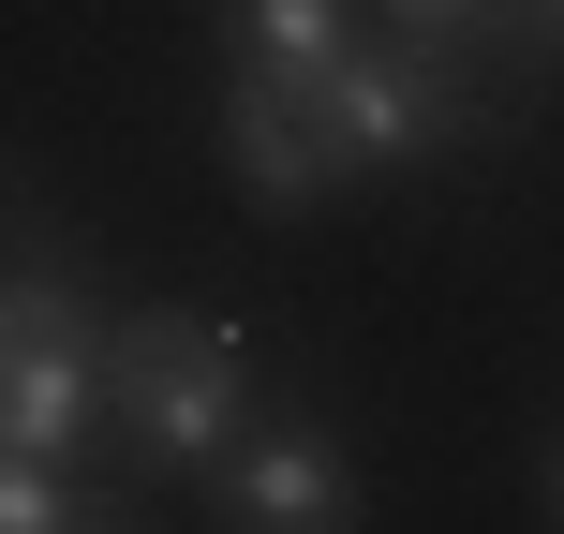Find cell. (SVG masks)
Masks as SVG:
<instances>
[{"label":"cell","instance_id":"5b68a950","mask_svg":"<svg viewBox=\"0 0 564 534\" xmlns=\"http://www.w3.org/2000/svg\"><path fill=\"white\" fill-rule=\"evenodd\" d=\"M89 431H119V371L105 341H0V446L89 476Z\"/></svg>","mask_w":564,"mask_h":534},{"label":"cell","instance_id":"7a4b0ae2","mask_svg":"<svg viewBox=\"0 0 564 534\" xmlns=\"http://www.w3.org/2000/svg\"><path fill=\"white\" fill-rule=\"evenodd\" d=\"M327 149H341V178H387V164H431V149H460L476 134V75H460V45H357L327 89Z\"/></svg>","mask_w":564,"mask_h":534},{"label":"cell","instance_id":"3957f363","mask_svg":"<svg viewBox=\"0 0 564 534\" xmlns=\"http://www.w3.org/2000/svg\"><path fill=\"white\" fill-rule=\"evenodd\" d=\"M208 490H224L238 534H357V460H341L327 416H253V446Z\"/></svg>","mask_w":564,"mask_h":534},{"label":"cell","instance_id":"7c38bea8","mask_svg":"<svg viewBox=\"0 0 564 534\" xmlns=\"http://www.w3.org/2000/svg\"><path fill=\"white\" fill-rule=\"evenodd\" d=\"M550 520H564V460H550Z\"/></svg>","mask_w":564,"mask_h":534},{"label":"cell","instance_id":"30bf717a","mask_svg":"<svg viewBox=\"0 0 564 534\" xmlns=\"http://www.w3.org/2000/svg\"><path fill=\"white\" fill-rule=\"evenodd\" d=\"M506 30H520V45H564V0H520Z\"/></svg>","mask_w":564,"mask_h":534},{"label":"cell","instance_id":"8992f818","mask_svg":"<svg viewBox=\"0 0 564 534\" xmlns=\"http://www.w3.org/2000/svg\"><path fill=\"white\" fill-rule=\"evenodd\" d=\"M224 59H253V75H297V89H327L341 59H357V0H224Z\"/></svg>","mask_w":564,"mask_h":534},{"label":"cell","instance_id":"52a82bcc","mask_svg":"<svg viewBox=\"0 0 564 534\" xmlns=\"http://www.w3.org/2000/svg\"><path fill=\"white\" fill-rule=\"evenodd\" d=\"M0 341H119L105 297L59 268V238H15V282H0Z\"/></svg>","mask_w":564,"mask_h":534},{"label":"cell","instance_id":"9c48e42d","mask_svg":"<svg viewBox=\"0 0 564 534\" xmlns=\"http://www.w3.org/2000/svg\"><path fill=\"white\" fill-rule=\"evenodd\" d=\"M520 0H387V30H416V45H476V30H506Z\"/></svg>","mask_w":564,"mask_h":534},{"label":"cell","instance_id":"8fae6325","mask_svg":"<svg viewBox=\"0 0 564 534\" xmlns=\"http://www.w3.org/2000/svg\"><path fill=\"white\" fill-rule=\"evenodd\" d=\"M75 534H134V520H119V505H89V520H75Z\"/></svg>","mask_w":564,"mask_h":534},{"label":"cell","instance_id":"6da1fadb","mask_svg":"<svg viewBox=\"0 0 564 534\" xmlns=\"http://www.w3.org/2000/svg\"><path fill=\"white\" fill-rule=\"evenodd\" d=\"M105 371H119V476H224L253 446V341L224 312H134Z\"/></svg>","mask_w":564,"mask_h":534},{"label":"cell","instance_id":"ba28073f","mask_svg":"<svg viewBox=\"0 0 564 534\" xmlns=\"http://www.w3.org/2000/svg\"><path fill=\"white\" fill-rule=\"evenodd\" d=\"M89 505H105V490H75L59 460H15V476H0V534H75Z\"/></svg>","mask_w":564,"mask_h":534},{"label":"cell","instance_id":"277c9868","mask_svg":"<svg viewBox=\"0 0 564 534\" xmlns=\"http://www.w3.org/2000/svg\"><path fill=\"white\" fill-rule=\"evenodd\" d=\"M224 164L253 208H327L341 149H327V105H312L297 75H253V59H224Z\"/></svg>","mask_w":564,"mask_h":534}]
</instances>
